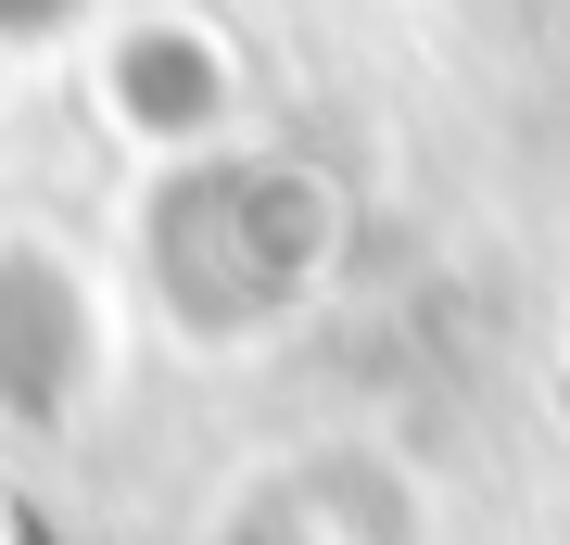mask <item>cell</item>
Returning a JSON list of instances; mask_svg holds the SVG:
<instances>
[{
    "label": "cell",
    "mask_w": 570,
    "mask_h": 545,
    "mask_svg": "<svg viewBox=\"0 0 570 545\" xmlns=\"http://www.w3.org/2000/svg\"><path fill=\"white\" fill-rule=\"evenodd\" d=\"M77 0H0V26H63Z\"/></svg>",
    "instance_id": "obj_1"
}]
</instances>
